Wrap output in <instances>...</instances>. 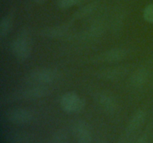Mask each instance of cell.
I'll list each match as a JSON object with an SVG mask.
<instances>
[{
    "mask_svg": "<svg viewBox=\"0 0 153 143\" xmlns=\"http://www.w3.org/2000/svg\"><path fill=\"white\" fill-rule=\"evenodd\" d=\"M7 120L16 125H23L31 122L34 117L32 110L27 108H13L6 112Z\"/></svg>",
    "mask_w": 153,
    "mask_h": 143,
    "instance_id": "5b68a950",
    "label": "cell"
},
{
    "mask_svg": "<svg viewBox=\"0 0 153 143\" xmlns=\"http://www.w3.org/2000/svg\"><path fill=\"white\" fill-rule=\"evenodd\" d=\"M94 101L106 113H114L117 109V101L108 92H97L94 95Z\"/></svg>",
    "mask_w": 153,
    "mask_h": 143,
    "instance_id": "ba28073f",
    "label": "cell"
},
{
    "mask_svg": "<svg viewBox=\"0 0 153 143\" xmlns=\"http://www.w3.org/2000/svg\"><path fill=\"white\" fill-rule=\"evenodd\" d=\"M13 27V17L10 15L3 16L0 21V36L4 37L10 33Z\"/></svg>",
    "mask_w": 153,
    "mask_h": 143,
    "instance_id": "9a60e30c",
    "label": "cell"
},
{
    "mask_svg": "<svg viewBox=\"0 0 153 143\" xmlns=\"http://www.w3.org/2000/svg\"><path fill=\"white\" fill-rule=\"evenodd\" d=\"M60 105L66 113H76L85 108V101L76 92H67L61 96Z\"/></svg>",
    "mask_w": 153,
    "mask_h": 143,
    "instance_id": "277c9868",
    "label": "cell"
},
{
    "mask_svg": "<svg viewBox=\"0 0 153 143\" xmlns=\"http://www.w3.org/2000/svg\"><path fill=\"white\" fill-rule=\"evenodd\" d=\"M51 92V88L46 85H33L13 93L11 96L13 100H35L49 96Z\"/></svg>",
    "mask_w": 153,
    "mask_h": 143,
    "instance_id": "3957f363",
    "label": "cell"
},
{
    "mask_svg": "<svg viewBox=\"0 0 153 143\" xmlns=\"http://www.w3.org/2000/svg\"><path fill=\"white\" fill-rule=\"evenodd\" d=\"M73 132L78 143H91L92 142L91 128L84 121H78L73 125Z\"/></svg>",
    "mask_w": 153,
    "mask_h": 143,
    "instance_id": "9c48e42d",
    "label": "cell"
},
{
    "mask_svg": "<svg viewBox=\"0 0 153 143\" xmlns=\"http://www.w3.org/2000/svg\"><path fill=\"white\" fill-rule=\"evenodd\" d=\"M33 137L27 132H15L9 135L8 139L11 143H30Z\"/></svg>",
    "mask_w": 153,
    "mask_h": 143,
    "instance_id": "5bb4252c",
    "label": "cell"
},
{
    "mask_svg": "<svg viewBox=\"0 0 153 143\" xmlns=\"http://www.w3.org/2000/svg\"><path fill=\"white\" fill-rule=\"evenodd\" d=\"M82 0H57V4L61 9H68L79 4Z\"/></svg>",
    "mask_w": 153,
    "mask_h": 143,
    "instance_id": "ac0fdd59",
    "label": "cell"
},
{
    "mask_svg": "<svg viewBox=\"0 0 153 143\" xmlns=\"http://www.w3.org/2000/svg\"><path fill=\"white\" fill-rule=\"evenodd\" d=\"M147 138H146V136H142L140 138L138 139L136 143H147Z\"/></svg>",
    "mask_w": 153,
    "mask_h": 143,
    "instance_id": "d6986e66",
    "label": "cell"
},
{
    "mask_svg": "<svg viewBox=\"0 0 153 143\" xmlns=\"http://www.w3.org/2000/svg\"><path fill=\"white\" fill-rule=\"evenodd\" d=\"M146 113L143 110H139L133 115L131 119L128 122V127H127V132L128 133L134 132L137 130L139 128L142 126L146 120Z\"/></svg>",
    "mask_w": 153,
    "mask_h": 143,
    "instance_id": "7c38bea8",
    "label": "cell"
},
{
    "mask_svg": "<svg viewBox=\"0 0 153 143\" xmlns=\"http://www.w3.org/2000/svg\"><path fill=\"white\" fill-rule=\"evenodd\" d=\"M98 7V3L97 2H91L85 5L82 6L79 9H78L75 13L73 14V18L76 19H81L83 18L90 16L94 13Z\"/></svg>",
    "mask_w": 153,
    "mask_h": 143,
    "instance_id": "4fadbf2b",
    "label": "cell"
},
{
    "mask_svg": "<svg viewBox=\"0 0 153 143\" xmlns=\"http://www.w3.org/2000/svg\"><path fill=\"white\" fill-rule=\"evenodd\" d=\"M32 39L27 31H22L12 41L10 49L13 56L18 60H26L31 55Z\"/></svg>",
    "mask_w": 153,
    "mask_h": 143,
    "instance_id": "6da1fadb",
    "label": "cell"
},
{
    "mask_svg": "<svg viewBox=\"0 0 153 143\" xmlns=\"http://www.w3.org/2000/svg\"><path fill=\"white\" fill-rule=\"evenodd\" d=\"M70 30V25H59V26L51 27L43 29L41 31V35L49 38H60L64 37Z\"/></svg>",
    "mask_w": 153,
    "mask_h": 143,
    "instance_id": "8fae6325",
    "label": "cell"
},
{
    "mask_svg": "<svg viewBox=\"0 0 153 143\" xmlns=\"http://www.w3.org/2000/svg\"><path fill=\"white\" fill-rule=\"evenodd\" d=\"M129 69L125 66L109 67L98 70L96 76L98 78L105 80H117L123 78L128 74Z\"/></svg>",
    "mask_w": 153,
    "mask_h": 143,
    "instance_id": "52a82bcc",
    "label": "cell"
},
{
    "mask_svg": "<svg viewBox=\"0 0 153 143\" xmlns=\"http://www.w3.org/2000/svg\"><path fill=\"white\" fill-rule=\"evenodd\" d=\"M149 72L145 67L137 69L130 77V84L135 89L142 88L147 82Z\"/></svg>",
    "mask_w": 153,
    "mask_h": 143,
    "instance_id": "30bf717a",
    "label": "cell"
},
{
    "mask_svg": "<svg viewBox=\"0 0 153 143\" xmlns=\"http://www.w3.org/2000/svg\"><path fill=\"white\" fill-rule=\"evenodd\" d=\"M37 1H43V0H37Z\"/></svg>",
    "mask_w": 153,
    "mask_h": 143,
    "instance_id": "ffe728a7",
    "label": "cell"
},
{
    "mask_svg": "<svg viewBox=\"0 0 153 143\" xmlns=\"http://www.w3.org/2000/svg\"><path fill=\"white\" fill-rule=\"evenodd\" d=\"M58 77V72L55 69L42 67L30 72L25 77V80L33 85H46L55 82Z\"/></svg>",
    "mask_w": 153,
    "mask_h": 143,
    "instance_id": "7a4b0ae2",
    "label": "cell"
},
{
    "mask_svg": "<svg viewBox=\"0 0 153 143\" xmlns=\"http://www.w3.org/2000/svg\"><path fill=\"white\" fill-rule=\"evenodd\" d=\"M128 55V50L123 48H113L100 53L93 61L97 63H116L123 60Z\"/></svg>",
    "mask_w": 153,
    "mask_h": 143,
    "instance_id": "8992f818",
    "label": "cell"
},
{
    "mask_svg": "<svg viewBox=\"0 0 153 143\" xmlns=\"http://www.w3.org/2000/svg\"><path fill=\"white\" fill-rule=\"evenodd\" d=\"M68 141V133L64 130L55 132L51 136L47 143H67Z\"/></svg>",
    "mask_w": 153,
    "mask_h": 143,
    "instance_id": "2e32d148",
    "label": "cell"
},
{
    "mask_svg": "<svg viewBox=\"0 0 153 143\" xmlns=\"http://www.w3.org/2000/svg\"><path fill=\"white\" fill-rule=\"evenodd\" d=\"M143 17L145 21L153 24V3L146 6L143 11Z\"/></svg>",
    "mask_w": 153,
    "mask_h": 143,
    "instance_id": "e0dca14e",
    "label": "cell"
}]
</instances>
